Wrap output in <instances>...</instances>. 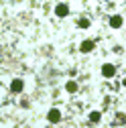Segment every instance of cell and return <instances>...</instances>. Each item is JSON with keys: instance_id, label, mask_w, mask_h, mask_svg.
<instances>
[{"instance_id": "cell-1", "label": "cell", "mask_w": 126, "mask_h": 128, "mask_svg": "<svg viewBox=\"0 0 126 128\" xmlns=\"http://www.w3.org/2000/svg\"><path fill=\"white\" fill-rule=\"evenodd\" d=\"M114 73H116V67L112 65V63H106V65L102 67V75L104 77H114Z\"/></svg>"}, {"instance_id": "cell-2", "label": "cell", "mask_w": 126, "mask_h": 128, "mask_svg": "<svg viewBox=\"0 0 126 128\" xmlns=\"http://www.w3.org/2000/svg\"><path fill=\"white\" fill-rule=\"evenodd\" d=\"M47 118H49V122H59L61 120V112L57 110V108H53V110H49V114H47Z\"/></svg>"}, {"instance_id": "cell-3", "label": "cell", "mask_w": 126, "mask_h": 128, "mask_svg": "<svg viewBox=\"0 0 126 128\" xmlns=\"http://www.w3.org/2000/svg\"><path fill=\"white\" fill-rule=\"evenodd\" d=\"M55 14H57V16H67V14H69V6L67 4H57L55 6Z\"/></svg>"}, {"instance_id": "cell-4", "label": "cell", "mask_w": 126, "mask_h": 128, "mask_svg": "<svg viewBox=\"0 0 126 128\" xmlns=\"http://www.w3.org/2000/svg\"><path fill=\"white\" fill-rule=\"evenodd\" d=\"M94 47H96L94 41H84V43L80 45V51H82V53H90V51H94Z\"/></svg>"}, {"instance_id": "cell-5", "label": "cell", "mask_w": 126, "mask_h": 128, "mask_svg": "<svg viewBox=\"0 0 126 128\" xmlns=\"http://www.w3.org/2000/svg\"><path fill=\"white\" fill-rule=\"evenodd\" d=\"M22 88H24V84H22V79H12V84H10V90L12 92H22Z\"/></svg>"}, {"instance_id": "cell-6", "label": "cell", "mask_w": 126, "mask_h": 128, "mask_svg": "<svg viewBox=\"0 0 126 128\" xmlns=\"http://www.w3.org/2000/svg\"><path fill=\"white\" fill-rule=\"evenodd\" d=\"M110 24H112L114 28H120V26H122V16H118V14L112 16V18H110Z\"/></svg>"}, {"instance_id": "cell-7", "label": "cell", "mask_w": 126, "mask_h": 128, "mask_svg": "<svg viewBox=\"0 0 126 128\" xmlns=\"http://www.w3.org/2000/svg\"><path fill=\"white\" fill-rule=\"evenodd\" d=\"M65 90H67L69 94H75V92H77V84H75V82H67V86H65Z\"/></svg>"}, {"instance_id": "cell-8", "label": "cell", "mask_w": 126, "mask_h": 128, "mask_svg": "<svg viewBox=\"0 0 126 128\" xmlns=\"http://www.w3.org/2000/svg\"><path fill=\"white\" fill-rule=\"evenodd\" d=\"M100 118H102L100 112H92L90 114V122H100Z\"/></svg>"}, {"instance_id": "cell-9", "label": "cell", "mask_w": 126, "mask_h": 128, "mask_svg": "<svg viewBox=\"0 0 126 128\" xmlns=\"http://www.w3.org/2000/svg\"><path fill=\"white\" fill-rule=\"evenodd\" d=\"M77 24H80L82 28H88V26H90V20H86V18H82V20L77 22Z\"/></svg>"}, {"instance_id": "cell-10", "label": "cell", "mask_w": 126, "mask_h": 128, "mask_svg": "<svg viewBox=\"0 0 126 128\" xmlns=\"http://www.w3.org/2000/svg\"><path fill=\"white\" fill-rule=\"evenodd\" d=\"M118 116V124H126V114H116Z\"/></svg>"}, {"instance_id": "cell-11", "label": "cell", "mask_w": 126, "mask_h": 128, "mask_svg": "<svg viewBox=\"0 0 126 128\" xmlns=\"http://www.w3.org/2000/svg\"><path fill=\"white\" fill-rule=\"evenodd\" d=\"M122 84H124V88H126V77H124V82H122Z\"/></svg>"}]
</instances>
